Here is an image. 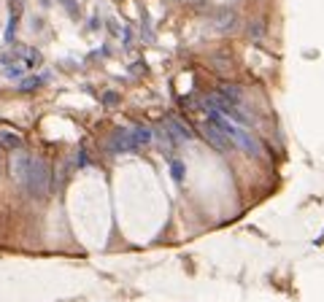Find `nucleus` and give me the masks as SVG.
<instances>
[{"label": "nucleus", "instance_id": "obj_12", "mask_svg": "<svg viewBox=\"0 0 324 302\" xmlns=\"http://www.w3.org/2000/svg\"><path fill=\"white\" fill-rule=\"evenodd\" d=\"M8 76H11V79H19V76H22V68H8Z\"/></svg>", "mask_w": 324, "mask_h": 302}, {"label": "nucleus", "instance_id": "obj_10", "mask_svg": "<svg viewBox=\"0 0 324 302\" xmlns=\"http://www.w3.org/2000/svg\"><path fill=\"white\" fill-rule=\"evenodd\" d=\"M170 173H173L176 181H184V162H178V159H173L170 162Z\"/></svg>", "mask_w": 324, "mask_h": 302}, {"label": "nucleus", "instance_id": "obj_11", "mask_svg": "<svg viewBox=\"0 0 324 302\" xmlns=\"http://www.w3.org/2000/svg\"><path fill=\"white\" fill-rule=\"evenodd\" d=\"M117 103H119V94L117 92H103V106H117Z\"/></svg>", "mask_w": 324, "mask_h": 302}, {"label": "nucleus", "instance_id": "obj_1", "mask_svg": "<svg viewBox=\"0 0 324 302\" xmlns=\"http://www.w3.org/2000/svg\"><path fill=\"white\" fill-rule=\"evenodd\" d=\"M205 113H208V119H211L214 124L227 135V140L233 143V148L243 151V154H249V157H260V154H262V143H260V140H257L246 127L235 124V121L227 119L224 113H216V111H205Z\"/></svg>", "mask_w": 324, "mask_h": 302}, {"label": "nucleus", "instance_id": "obj_9", "mask_svg": "<svg viewBox=\"0 0 324 302\" xmlns=\"http://www.w3.org/2000/svg\"><path fill=\"white\" fill-rule=\"evenodd\" d=\"M22 54L27 57V60H25L27 68H38V65H41V54H38L35 49H22Z\"/></svg>", "mask_w": 324, "mask_h": 302}, {"label": "nucleus", "instance_id": "obj_4", "mask_svg": "<svg viewBox=\"0 0 324 302\" xmlns=\"http://www.w3.org/2000/svg\"><path fill=\"white\" fill-rule=\"evenodd\" d=\"M138 143H135V130H127V127H119L111 132L108 138V151L119 154V151H135Z\"/></svg>", "mask_w": 324, "mask_h": 302}, {"label": "nucleus", "instance_id": "obj_5", "mask_svg": "<svg viewBox=\"0 0 324 302\" xmlns=\"http://www.w3.org/2000/svg\"><path fill=\"white\" fill-rule=\"evenodd\" d=\"M168 130V135L176 140V143H187V140H192L195 138V132L192 127L187 124L184 119H178V116H165V124H162Z\"/></svg>", "mask_w": 324, "mask_h": 302}, {"label": "nucleus", "instance_id": "obj_13", "mask_svg": "<svg viewBox=\"0 0 324 302\" xmlns=\"http://www.w3.org/2000/svg\"><path fill=\"white\" fill-rule=\"evenodd\" d=\"M0 173H3V148H0Z\"/></svg>", "mask_w": 324, "mask_h": 302}, {"label": "nucleus", "instance_id": "obj_3", "mask_svg": "<svg viewBox=\"0 0 324 302\" xmlns=\"http://www.w3.org/2000/svg\"><path fill=\"white\" fill-rule=\"evenodd\" d=\"M200 132H203V138H205L208 143H211V146L219 151V154H230V151H233V143L227 140V135H224V132L219 130V127H216L208 116H205L203 124H200Z\"/></svg>", "mask_w": 324, "mask_h": 302}, {"label": "nucleus", "instance_id": "obj_6", "mask_svg": "<svg viewBox=\"0 0 324 302\" xmlns=\"http://www.w3.org/2000/svg\"><path fill=\"white\" fill-rule=\"evenodd\" d=\"M0 148L19 151V148H25V140H22V135H16L11 130H0Z\"/></svg>", "mask_w": 324, "mask_h": 302}, {"label": "nucleus", "instance_id": "obj_2", "mask_svg": "<svg viewBox=\"0 0 324 302\" xmlns=\"http://www.w3.org/2000/svg\"><path fill=\"white\" fill-rule=\"evenodd\" d=\"M22 189H25L30 197H35V200H43V197H49V192H52V167H49V162H46L43 157H35V154H33Z\"/></svg>", "mask_w": 324, "mask_h": 302}, {"label": "nucleus", "instance_id": "obj_7", "mask_svg": "<svg viewBox=\"0 0 324 302\" xmlns=\"http://www.w3.org/2000/svg\"><path fill=\"white\" fill-rule=\"evenodd\" d=\"M16 22H19V8H16V11L11 8V19H8V27H6V43H14V35H16Z\"/></svg>", "mask_w": 324, "mask_h": 302}, {"label": "nucleus", "instance_id": "obj_8", "mask_svg": "<svg viewBox=\"0 0 324 302\" xmlns=\"http://www.w3.org/2000/svg\"><path fill=\"white\" fill-rule=\"evenodd\" d=\"M41 84H43V79H41V76H30V79H25L22 84H19V92H33V89H38V87H41Z\"/></svg>", "mask_w": 324, "mask_h": 302}]
</instances>
